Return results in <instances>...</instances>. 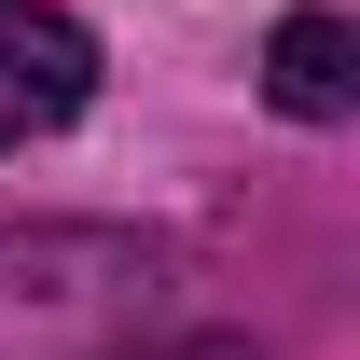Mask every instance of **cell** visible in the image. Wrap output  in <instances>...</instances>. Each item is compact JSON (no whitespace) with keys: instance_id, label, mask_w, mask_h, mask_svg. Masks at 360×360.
<instances>
[{"instance_id":"6da1fadb","label":"cell","mask_w":360,"mask_h":360,"mask_svg":"<svg viewBox=\"0 0 360 360\" xmlns=\"http://www.w3.org/2000/svg\"><path fill=\"white\" fill-rule=\"evenodd\" d=\"M180 264L125 222H14L0 236V360H125L167 333Z\"/></svg>"},{"instance_id":"7a4b0ae2","label":"cell","mask_w":360,"mask_h":360,"mask_svg":"<svg viewBox=\"0 0 360 360\" xmlns=\"http://www.w3.org/2000/svg\"><path fill=\"white\" fill-rule=\"evenodd\" d=\"M84 97H97V42L56 14V0H0V153L56 139Z\"/></svg>"},{"instance_id":"3957f363","label":"cell","mask_w":360,"mask_h":360,"mask_svg":"<svg viewBox=\"0 0 360 360\" xmlns=\"http://www.w3.org/2000/svg\"><path fill=\"white\" fill-rule=\"evenodd\" d=\"M264 97L291 111V125H347V111H360V28H347V14H277Z\"/></svg>"}]
</instances>
